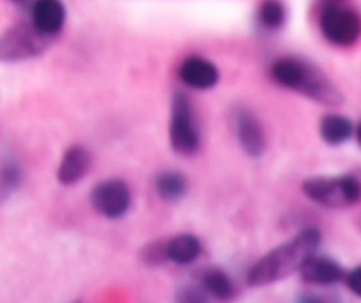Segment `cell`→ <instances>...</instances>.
<instances>
[{"mask_svg": "<svg viewBox=\"0 0 361 303\" xmlns=\"http://www.w3.org/2000/svg\"><path fill=\"white\" fill-rule=\"evenodd\" d=\"M180 80L192 90H212L221 80L217 66L203 56H189L178 69Z\"/></svg>", "mask_w": 361, "mask_h": 303, "instance_id": "obj_10", "label": "cell"}, {"mask_svg": "<svg viewBox=\"0 0 361 303\" xmlns=\"http://www.w3.org/2000/svg\"><path fill=\"white\" fill-rule=\"evenodd\" d=\"M271 78L281 87L305 95L324 106H341L344 95L337 85L312 62L298 56H282L271 66Z\"/></svg>", "mask_w": 361, "mask_h": 303, "instance_id": "obj_2", "label": "cell"}, {"mask_svg": "<svg viewBox=\"0 0 361 303\" xmlns=\"http://www.w3.org/2000/svg\"><path fill=\"white\" fill-rule=\"evenodd\" d=\"M169 141L178 155H194L201 147V129L192 101L183 92H176L171 101Z\"/></svg>", "mask_w": 361, "mask_h": 303, "instance_id": "obj_4", "label": "cell"}, {"mask_svg": "<svg viewBox=\"0 0 361 303\" xmlns=\"http://www.w3.org/2000/svg\"><path fill=\"white\" fill-rule=\"evenodd\" d=\"M201 285L208 296H214L217 299H231L235 298L236 287L229 275L219 268H210L201 277Z\"/></svg>", "mask_w": 361, "mask_h": 303, "instance_id": "obj_16", "label": "cell"}, {"mask_svg": "<svg viewBox=\"0 0 361 303\" xmlns=\"http://www.w3.org/2000/svg\"><path fill=\"white\" fill-rule=\"evenodd\" d=\"M13 2H21V0H13Z\"/></svg>", "mask_w": 361, "mask_h": 303, "instance_id": "obj_22", "label": "cell"}, {"mask_svg": "<svg viewBox=\"0 0 361 303\" xmlns=\"http://www.w3.org/2000/svg\"><path fill=\"white\" fill-rule=\"evenodd\" d=\"M21 168L16 159H4L0 164V187L4 190H14L21 183Z\"/></svg>", "mask_w": 361, "mask_h": 303, "instance_id": "obj_18", "label": "cell"}, {"mask_svg": "<svg viewBox=\"0 0 361 303\" xmlns=\"http://www.w3.org/2000/svg\"><path fill=\"white\" fill-rule=\"evenodd\" d=\"M303 192L324 208H348L361 201V178L358 173L342 176H316L303 182Z\"/></svg>", "mask_w": 361, "mask_h": 303, "instance_id": "obj_3", "label": "cell"}, {"mask_svg": "<svg viewBox=\"0 0 361 303\" xmlns=\"http://www.w3.org/2000/svg\"><path fill=\"white\" fill-rule=\"evenodd\" d=\"M303 280L314 285H334L345 277V271L335 259L326 256H310L302 266Z\"/></svg>", "mask_w": 361, "mask_h": 303, "instance_id": "obj_11", "label": "cell"}, {"mask_svg": "<svg viewBox=\"0 0 361 303\" xmlns=\"http://www.w3.org/2000/svg\"><path fill=\"white\" fill-rule=\"evenodd\" d=\"M321 243V233L316 228H305L291 240L270 250L249 270L247 282L254 287L275 284L302 270L305 261L316 254Z\"/></svg>", "mask_w": 361, "mask_h": 303, "instance_id": "obj_1", "label": "cell"}, {"mask_svg": "<svg viewBox=\"0 0 361 303\" xmlns=\"http://www.w3.org/2000/svg\"><path fill=\"white\" fill-rule=\"evenodd\" d=\"M288 20V11L282 0H263L257 9V21L267 30H279Z\"/></svg>", "mask_w": 361, "mask_h": 303, "instance_id": "obj_17", "label": "cell"}, {"mask_svg": "<svg viewBox=\"0 0 361 303\" xmlns=\"http://www.w3.org/2000/svg\"><path fill=\"white\" fill-rule=\"evenodd\" d=\"M49 42L51 37L41 34L32 21L14 25L0 35V62H18L41 55Z\"/></svg>", "mask_w": 361, "mask_h": 303, "instance_id": "obj_6", "label": "cell"}, {"mask_svg": "<svg viewBox=\"0 0 361 303\" xmlns=\"http://www.w3.org/2000/svg\"><path fill=\"white\" fill-rule=\"evenodd\" d=\"M155 190L164 201L175 203L185 196L187 190H189V182L183 176V173L169 169V171L159 173L157 178H155Z\"/></svg>", "mask_w": 361, "mask_h": 303, "instance_id": "obj_15", "label": "cell"}, {"mask_svg": "<svg viewBox=\"0 0 361 303\" xmlns=\"http://www.w3.org/2000/svg\"><path fill=\"white\" fill-rule=\"evenodd\" d=\"M168 259V250H166V242L164 243H150V245L145 247L143 250V261L150 266H157V264L164 263ZM169 261V259H168Z\"/></svg>", "mask_w": 361, "mask_h": 303, "instance_id": "obj_19", "label": "cell"}, {"mask_svg": "<svg viewBox=\"0 0 361 303\" xmlns=\"http://www.w3.org/2000/svg\"><path fill=\"white\" fill-rule=\"evenodd\" d=\"M166 250H168V259L176 264H190L201 256L203 252V243L196 235L190 233H182V235L173 236L166 242Z\"/></svg>", "mask_w": 361, "mask_h": 303, "instance_id": "obj_13", "label": "cell"}, {"mask_svg": "<svg viewBox=\"0 0 361 303\" xmlns=\"http://www.w3.org/2000/svg\"><path fill=\"white\" fill-rule=\"evenodd\" d=\"M355 134H356V140H358V143H360V147H361V122L358 123V127H356Z\"/></svg>", "mask_w": 361, "mask_h": 303, "instance_id": "obj_21", "label": "cell"}, {"mask_svg": "<svg viewBox=\"0 0 361 303\" xmlns=\"http://www.w3.org/2000/svg\"><path fill=\"white\" fill-rule=\"evenodd\" d=\"M92 166V155L85 147L74 144V147L67 148L63 154L62 161H60L59 169H56V178L62 185H74L85 178Z\"/></svg>", "mask_w": 361, "mask_h": 303, "instance_id": "obj_12", "label": "cell"}, {"mask_svg": "<svg viewBox=\"0 0 361 303\" xmlns=\"http://www.w3.org/2000/svg\"><path fill=\"white\" fill-rule=\"evenodd\" d=\"M345 282H348V287L353 295H356L361 298V264L360 266L353 268L349 273H345Z\"/></svg>", "mask_w": 361, "mask_h": 303, "instance_id": "obj_20", "label": "cell"}, {"mask_svg": "<svg viewBox=\"0 0 361 303\" xmlns=\"http://www.w3.org/2000/svg\"><path fill=\"white\" fill-rule=\"evenodd\" d=\"M355 130V125H353V122L345 115L328 113V115L321 116L319 134L324 143L331 144V147H341V144H344L345 141L351 140Z\"/></svg>", "mask_w": 361, "mask_h": 303, "instance_id": "obj_14", "label": "cell"}, {"mask_svg": "<svg viewBox=\"0 0 361 303\" xmlns=\"http://www.w3.org/2000/svg\"><path fill=\"white\" fill-rule=\"evenodd\" d=\"M67 11L62 0H34L30 21L46 37H56L66 25Z\"/></svg>", "mask_w": 361, "mask_h": 303, "instance_id": "obj_9", "label": "cell"}, {"mask_svg": "<svg viewBox=\"0 0 361 303\" xmlns=\"http://www.w3.org/2000/svg\"><path fill=\"white\" fill-rule=\"evenodd\" d=\"M231 125L240 148L249 157H261L267 152V134L263 123L245 106H235L231 111Z\"/></svg>", "mask_w": 361, "mask_h": 303, "instance_id": "obj_8", "label": "cell"}, {"mask_svg": "<svg viewBox=\"0 0 361 303\" xmlns=\"http://www.w3.org/2000/svg\"><path fill=\"white\" fill-rule=\"evenodd\" d=\"M92 206L106 218H122L133 204V192L123 180L109 178L97 183L90 194Z\"/></svg>", "mask_w": 361, "mask_h": 303, "instance_id": "obj_7", "label": "cell"}, {"mask_svg": "<svg viewBox=\"0 0 361 303\" xmlns=\"http://www.w3.org/2000/svg\"><path fill=\"white\" fill-rule=\"evenodd\" d=\"M319 28L328 42L349 48L361 37V16L342 2L326 4L321 13Z\"/></svg>", "mask_w": 361, "mask_h": 303, "instance_id": "obj_5", "label": "cell"}]
</instances>
